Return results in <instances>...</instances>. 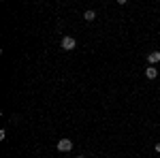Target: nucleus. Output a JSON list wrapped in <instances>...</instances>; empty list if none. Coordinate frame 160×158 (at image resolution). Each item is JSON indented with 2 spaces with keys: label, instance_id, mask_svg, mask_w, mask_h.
Wrapping results in <instances>:
<instances>
[{
  "label": "nucleus",
  "instance_id": "obj_1",
  "mask_svg": "<svg viewBox=\"0 0 160 158\" xmlns=\"http://www.w3.org/2000/svg\"><path fill=\"white\" fill-rule=\"evenodd\" d=\"M71 150H73V141H71V139L64 137V139L58 141V152H64V154H66V152H71Z\"/></svg>",
  "mask_w": 160,
  "mask_h": 158
},
{
  "label": "nucleus",
  "instance_id": "obj_2",
  "mask_svg": "<svg viewBox=\"0 0 160 158\" xmlns=\"http://www.w3.org/2000/svg\"><path fill=\"white\" fill-rule=\"evenodd\" d=\"M75 45H77V41H75L73 37H64L62 38V49L71 51V49H75Z\"/></svg>",
  "mask_w": 160,
  "mask_h": 158
},
{
  "label": "nucleus",
  "instance_id": "obj_3",
  "mask_svg": "<svg viewBox=\"0 0 160 158\" xmlns=\"http://www.w3.org/2000/svg\"><path fill=\"white\" fill-rule=\"evenodd\" d=\"M148 62H149V66H152V64H158L160 62V51H149L148 54Z\"/></svg>",
  "mask_w": 160,
  "mask_h": 158
},
{
  "label": "nucleus",
  "instance_id": "obj_4",
  "mask_svg": "<svg viewBox=\"0 0 160 158\" xmlns=\"http://www.w3.org/2000/svg\"><path fill=\"white\" fill-rule=\"evenodd\" d=\"M145 77H148V79H156V77H158V71H156L154 66H148V69H145Z\"/></svg>",
  "mask_w": 160,
  "mask_h": 158
},
{
  "label": "nucleus",
  "instance_id": "obj_5",
  "mask_svg": "<svg viewBox=\"0 0 160 158\" xmlns=\"http://www.w3.org/2000/svg\"><path fill=\"white\" fill-rule=\"evenodd\" d=\"M94 17H96V13L92 11V9H88V11L83 13V19H86V22H92V19H94Z\"/></svg>",
  "mask_w": 160,
  "mask_h": 158
},
{
  "label": "nucleus",
  "instance_id": "obj_6",
  "mask_svg": "<svg viewBox=\"0 0 160 158\" xmlns=\"http://www.w3.org/2000/svg\"><path fill=\"white\" fill-rule=\"evenodd\" d=\"M156 152H160V143H156Z\"/></svg>",
  "mask_w": 160,
  "mask_h": 158
},
{
  "label": "nucleus",
  "instance_id": "obj_7",
  "mask_svg": "<svg viewBox=\"0 0 160 158\" xmlns=\"http://www.w3.org/2000/svg\"><path fill=\"white\" fill-rule=\"evenodd\" d=\"M75 158H86V156H83V154H81V156H75Z\"/></svg>",
  "mask_w": 160,
  "mask_h": 158
}]
</instances>
